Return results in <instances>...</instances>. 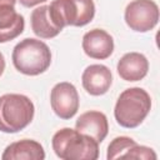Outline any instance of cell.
Listing matches in <instances>:
<instances>
[{
    "instance_id": "6da1fadb",
    "label": "cell",
    "mask_w": 160,
    "mask_h": 160,
    "mask_svg": "<svg viewBox=\"0 0 160 160\" xmlns=\"http://www.w3.org/2000/svg\"><path fill=\"white\" fill-rule=\"evenodd\" d=\"M51 145L55 155L61 160H96L99 158V142L76 129L58 130L52 135Z\"/></svg>"
},
{
    "instance_id": "7a4b0ae2",
    "label": "cell",
    "mask_w": 160,
    "mask_h": 160,
    "mask_svg": "<svg viewBox=\"0 0 160 160\" xmlns=\"http://www.w3.org/2000/svg\"><path fill=\"white\" fill-rule=\"evenodd\" d=\"M11 60L19 72L36 76L49 69L51 64V51L44 41L26 38L14 46Z\"/></svg>"
},
{
    "instance_id": "3957f363",
    "label": "cell",
    "mask_w": 160,
    "mask_h": 160,
    "mask_svg": "<svg viewBox=\"0 0 160 160\" xmlns=\"http://www.w3.org/2000/svg\"><path fill=\"white\" fill-rule=\"evenodd\" d=\"M151 110V98L142 88H129L124 90L114 108L116 122L126 129L138 128Z\"/></svg>"
},
{
    "instance_id": "277c9868",
    "label": "cell",
    "mask_w": 160,
    "mask_h": 160,
    "mask_svg": "<svg viewBox=\"0 0 160 160\" xmlns=\"http://www.w3.org/2000/svg\"><path fill=\"white\" fill-rule=\"evenodd\" d=\"M34 102L22 94L0 96V131L15 134L24 130L34 119Z\"/></svg>"
},
{
    "instance_id": "5b68a950",
    "label": "cell",
    "mask_w": 160,
    "mask_h": 160,
    "mask_svg": "<svg viewBox=\"0 0 160 160\" xmlns=\"http://www.w3.org/2000/svg\"><path fill=\"white\" fill-rule=\"evenodd\" d=\"M49 12L61 30L65 26H85L95 16V4L94 0H52Z\"/></svg>"
},
{
    "instance_id": "8992f818",
    "label": "cell",
    "mask_w": 160,
    "mask_h": 160,
    "mask_svg": "<svg viewBox=\"0 0 160 160\" xmlns=\"http://www.w3.org/2000/svg\"><path fill=\"white\" fill-rule=\"evenodd\" d=\"M126 25L136 32H148L159 22V6L154 0H132L124 12Z\"/></svg>"
},
{
    "instance_id": "52a82bcc",
    "label": "cell",
    "mask_w": 160,
    "mask_h": 160,
    "mask_svg": "<svg viewBox=\"0 0 160 160\" xmlns=\"http://www.w3.org/2000/svg\"><path fill=\"white\" fill-rule=\"evenodd\" d=\"M79 94L76 88L68 81H61L54 85L50 91V105L56 116L62 120H69L75 116L79 110Z\"/></svg>"
},
{
    "instance_id": "ba28073f",
    "label": "cell",
    "mask_w": 160,
    "mask_h": 160,
    "mask_svg": "<svg viewBox=\"0 0 160 160\" xmlns=\"http://www.w3.org/2000/svg\"><path fill=\"white\" fill-rule=\"evenodd\" d=\"M155 151L144 145H139L134 139L129 136H116L111 140L108 146L106 159H142V160H156Z\"/></svg>"
},
{
    "instance_id": "9c48e42d",
    "label": "cell",
    "mask_w": 160,
    "mask_h": 160,
    "mask_svg": "<svg viewBox=\"0 0 160 160\" xmlns=\"http://www.w3.org/2000/svg\"><path fill=\"white\" fill-rule=\"evenodd\" d=\"M81 46L89 58L105 60L114 51V39L102 29H92L84 34Z\"/></svg>"
},
{
    "instance_id": "30bf717a",
    "label": "cell",
    "mask_w": 160,
    "mask_h": 160,
    "mask_svg": "<svg viewBox=\"0 0 160 160\" xmlns=\"http://www.w3.org/2000/svg\"><path fill=\"white\" fill-rule=\"evenodd\" d=\"M81 82L88 94L100 96L109 91L112 84V74L108 66L102 64H92L82 71Z\"/></svg>"
},
{
    "instance_id": "8fae6325",
    "label": "cell",
    "mask_w": 160,
    "mask_h": 160,
    "mask_svg": "<svg viewBox=\"0 0 160 160\" xmlns=\"http://www.w3.org/2000/svg\"><path fill=\"white\" fill-rule=\"evenodd\" d=\"M116 70L119 76L125 81H140L149 71V61L141 52H126L118 61Z\"/></svg>"
},
{
    "instance_id": "7c38bea8",
    "label": "cell",
    "mask_w": 160,
    "mask_h": 160,
    "mask_svg": "<svg viewBox=\"0 0 160 160\" xmlns=\"http://www.w3.org/2000/svg\"><path fill=\"white\" fill-rule=\"evenodd\" d=\"M75 129L79 132L91 136L100 144L104 141V139L109 132L108 118L104 112L98 110H90L82 112L75 122Z\"/></svg>"
},
{
    "instance_id": "4fadbf2b",
    "label": "cell",
    "mask_w": 160,
    "mask_h": 160,
    "mask_svg": "<svg viewBox=\"0 0 160 160\" xmlns=\"http://www.w3.org/2000/svg\"><path fill=\"white\" fill-rule=\"evenodd\" d=\"M25 20L14 5L0 4V42H8L22 34Z\"/></svg>"
},
{
    "instance_id": "5bb4252c",
    "label": "cell",
    "mask_w": 160,
    "mask_h": 160,
    "mask_svg": "<svg viewBox=\"0 0 160 160\" xmlns=\"http://www.w3.org/2000/svg\"><path fill=\"white\" fill-rule=\"evenodd\" d=\"M2 160H44L45 150L40 142L31 139H22L11 142L1 154Z\"/></svg>"
},
{
    "instance_id": "9a60e30c",
    "label": "cell",
    "mask_w": 160,
    "mask_h": 160,
    "mask_svg": "<svg viewBox=\"0 0 160 160\" xmlns=\"http://www.w3.org/2000/svg\"><path fill=\"white\" fill-rule=\"evenodd\" d=\"M30 24L32 32L40 39H51L61 32V29L58 28L51 20L49 5H41L34 9L30 15Z\"/></svg>"
},
{
    "instance_id": "2e32d148",
    "label": "cell",
    "mask_w": 160,
    "mask_h": 160,
    "mask_svg": "<svg viewBox=\"0 0 160 160\" xmlns=\"http://www.w3.org/2000/svg\"><path fill=\"white\" fill-rule=\"evenodd\" d=\"M20 1V4L22 5V6H25V8H32V6H35V5H39V4H41V2H45V1H48V0H19Z\"/></svg>"
},
{
    "instance_id": "e0dca14e",
    "label": "cell",
    "mask_w": 160,
    "mask_h": 160,
    "mask_svg": "<svg viewBox=\"0 0 160 160\" xmlns=\"http://www.w3.org/2000/svg\"><path fill=\"white\" fill-rule=\"evenodd\" d=\"M5 65H6V62H5V58H4L2 52L0 51V76L2 75V72H4V70H5Z\"/></svg>"
},
{
    "instance_id": "ac0fdd59",
    "label": "cell",
    "mask_w": 160,
    "mask_h": 160,
    "mask_svg": "<svg viewBox=\"0 0 160 160\" xmlns=\"http://www.w3.org/2000/svg\"><path fill=\"white\" fill-rule=\"evenodd\" d=\"M0 4H9V5H14L16 4V0H0Z\"/></svg>"
}]
</instances>
